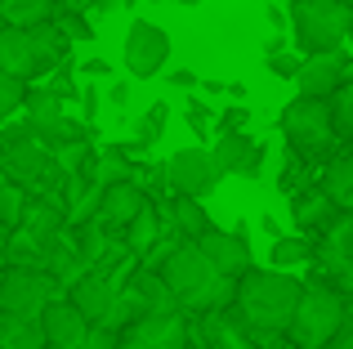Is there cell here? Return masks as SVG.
I'll use <instances>...</instances> for the list:
<instances>
[{
    "label": "cell",
    "instance_id": "cell-1",
    "mask_svg": "<svg viewBox=\"0 0 353 349\" xmlns=\"http://www.w3.org/2000/svg\"><path fill=\"white\" fill-rule=\"evenodd\" d=\"M304 287L291 273L277 269H250L237 278V296H233V314L246 332L255 336H282L291 332L295 305H300Z\"/></svg>",
    "mask_w": 353,
    "mask_h": 349
},
{
    "label": "cell",
    "instance_id": "cell-2",
    "mask_svg": "<svg viewBox=\"0 0 353 349\" xmlns=\"http://www.w3.org/2000/svg\"><path fill=\"white\" fill-rule=\"evenodd\" d=\"M161 278H165V287H170V296L179 300V309H192V314L233 309L237 282L224 278V273L201 255L197 242H179V251L161 264Z\"/></svg>",
    "mask_w": 353,
    "mask_h": 349
},
{
    "label": "cell",
    "instance_id": "cell-3",
    "mask_svg": "<svg viewBox=\"0 0 353 349\" xmlns=\"http://www.w3.org/2000/svg\"><path fill=\"white\" fill-rule=\"evenodd\" d=\"M291 32L304 59L313 54H340L353 36V9L345 0H295L291 5Z\"/></svg>",
    "mask_w": 353,
    "mask_h": 349
},
{
    "label": "cell",
    "instance_id": "cell-4",
    "mask_svg": "<svg viewBox=\"0 0 353 349\" xmlns=\"http://www.w3.org/2000/svg\"><path fill=\"white\" fill-rule=\"evenodd\" d=\"M345 323H349L345 296H340L336 287L313 282V287H304L300 305H295V318H291V332H286V336H291L300 349H322V345L336 341Z\"/></svg>",
    "mask_w": 353,
    "mask_h": 349
},
{
    "label": "cell",
    "instance_id": "cell-5",
    "mask_svg": "<svg viewBox=\"0 0 353 349\" xmlns=\"http://www.w3.org/2000/svg\"><path fill=\"white\" fill-rule=\"evenodd\" d=\"M54 300H63V287L45 269H18V264H9V269L0 273V314L36 318V323H41V314Z\"/></svg>",
    "mask_w": 353,
    "mask_h": 349
},
{
    "label": "cell",
    "instance_id": "cell-6",
    "mask_svg": "<svg viewBox=\"0 0 353 349\" xmlns=\"http://www.w3.org/2000/svg\"><path fill=\"white\" fill-rule=\"evenodd\" d=\"M282 134L300 157H322L336 143V126H331V103L322 99H300L282 108Z\"/></svg>",
    "mask_w": 353,
    "mask_h": 349
},
{
    "label": "cell",
    "instance_id": "cell-7",
    "mask_svg": "<svg viewBox=\"0 0 353 349\" xmlns=\"http://www.w3.org/2000/svg\"><path fill=\"white\" fill-rule=\"evenodd\" d=\"M165 183L174 188V197H210V192L219 188V166L215 157H210L206 148H183V152H170V161H165Z\"/></svg>",
    "mask_w": 353,
    "mask_h": 349
},
{
    "label": "cell",
    "instance_id": "cell-8",
    "mask_svg": "<svg viewBox=\"0 0 353 349\" xmlns=\"http://www.w3.org/2000/svg\"><path fill=\"white\" fill-rule=\"evenodd\" d=\"M170 63V32L148 18H134L125 32V68L134 81H152Z\"/></svg>",
    "mask_w": 353,
    "mask_h": 349
},
{
    "label": "cell",
    "instance_id": "cell-9",
    "mask_svg": "<svg viewBox=\"0 0 353 349\" xmlns=\"http://www.w3.org/2000/svg\"><path fill=\"white\" fill-rule=\"evenodd\" d=\"M117 296H121L117 278L112 273H99V269H90L85 278L68 291L72 309H77L90 327H108V318H112V309H117Z\"/></svg>",
    "mask_w": 353,
    "mask_h": 349
},
{
    "label": "cell",
    "instance_id": "cell-10",
    "mask_svg": "<svg viewBox=\"0 0 353 349\" xmlns=\"http://www.w3.org/2000/svg\"><path fill=\"white\" fill-rule=\"evenodd\" d=\"M5 174L18 183V188H41V183H50V179H63L54 152L45 148V143H36V139L5 148Z\"/></svg>",
    "mask_w": 353,
    "mask_h": 349
},
{
    "label": "cell",
    "instance_id": "cell-11",
    "mask_svg": "<svg viewBox=\"0 0 353 349\" xmlns=\"http://www.w3.org/2000/svg\"><path fill=\"white\" fill-rule=\"evenodd\" d=\"M188 345V323L183 314L170 318H139L121 332V349H183Z\"/></svg>",
    "mask_w": 353,
    "mask_h": 349
},
{
    "label": "cell",
    "instance_id": "cell-12",
    "mask_svg": "<svg viewBox=\"0 0 353 349\" xmlns=\"http://www.w3.org/2000/svg\"><path fill=\"white\" fill-rule=\"evenodd\" d=\"M340 86H345V50L340 54H313V59L300 63V77H295L300 99H322V103H331Z\"/></svg>",
    "mask_w": 353,
    "mask_h": 349
},
{
    "label": "cell",
    "instance_id": "cell-13",
    "mask_svg": "<svg viewBox=\"0 0 353 349\" xmlns=\"http://www.w3.org/2000/svg\"><path fill=\"white\" fill-rule=\"evenodd\" d=\"M41 332H45V349H85L94 327L72 309V300H54L41 314Z\"/></svg>",
    "mask_w": 353,
    "mask_h": 349
},
{
    "label": "cell",
    "instance_id": "cell-14",
    "mask_svg": "<svg viewBox=\"0 0 353 349\" xmlns=\"http://www.w3.org/2000/svg\"><path fill=\"white\" fill-rule=\"evenodd\" d=\"M201 255H206L210 264H215L224 278H241V273H250V242H246V233H228V228H210L206 237H201Z\"/></svg>",
    "mask_w": 353,
    "mask_h": 349
},
{
    "label": "cell",
    "instance_id": "cell-15",
    "mask_svg": "<svg viewBox=\"0 0 353 349\" xmlns=\"http://www.w3.org/2000/svg\"><path fill=\"white\" fill-rule=\"evenodd\" d=\"M0 72H5V77H14V81L41 77L32 32H23V27H0Z\"/></svg>",
    "mask_w": 353,
    "mask_h": 349
},
{
    "label": "cell",
    "instance_id": "cell-16",
    "mask_svg": "<svg viewBox=\"0 0 353 349\" xmlns=\"http://www.w3.org/2000/svg\"><path fill=\"white\" fill-rule=\"evenodd\" d=\"M143 206H148V192L139 183H117V188H103V206H99L94 219L108 228H130Z\"/></svg>",
    "mask_w": 353,
    "mask_h": 349
},
{
    "label": "cell",
    "instance_id": "cell-17",
    "mask_svg": "<svg viewBox=\"0 0 353 349\" xmlns=\"http://www.w3.org/2000/svg\"><path fill=\"white\" fill-rule=\"evenodd\" d=\"M130 296L139 300V309H143V318H170V314H179V300L170 296V287H165V278L161 273H134V282H130Z\"/></svg>",
    "mask_w": 353,
    "mask_h": 349
},
{
    "label": "cell",
    "instance_id": "cell-18",
    "mask_svg": "<svg viewBox=\"0 0 353 349\" xmlns=\"http://www.w3.org/2000/svg\"><path fill=\"white\" fill-rule=\"evenodd\" d=\"M318 260L327 264L331 273H349V269H353V219H349V215H340L336 224L322 233Z\"/></svg>",
    "mask_w": 353,
    "mask_h": 349
},
{
    "label": "cell",
    "instance_id": "cell-19",
    "mask_svg": "<svg viewBox=\"0 0 353 349\" xmlns=\"http://www.w3.org/2000/svg\"><path fill=\"white\" fill-rule=\"evenodd\" d=\"M32 45H36V63H41V77H45V72H54V68L68 63L72 36L63 32L59 23H41V27H32Z\"/></svg>",
    "mask_w": 353,
    "mask_h": 349
},
{
    "label": "cell",
    "instance_id": "cell-20",
    "mask_svg": "<svg viewBox=\"0 0 353 349\" xmlns=\"http://www.w3.org/2000/svg\"><path fill=\"white\" fill-rule=\"evenodd\" d=\"M161 237H165V219H161V210L148 201V206L134 215V224L125 228V251L130 255H148L157 242H161Z\"/></svg>",
    "mask_w": 353,
    "mask_h": 349
},
{
    "label": "cell",
    "instance_id": "cell-21",
    "mask_svg": "<svg viewBox=\"0 0 353 349\" xmlns=\"http://www.w3.org/2000/svg\"><path fill=\"white\" fill-rule=\"evenodd\" d=\"M322 192L336 201L340 215H353V152H345V157H336L327 166V174H322Z\"/></svg>",
    "mask_w": 353,
    "mask_h": 349
},
{
    "label": "cell",
    "instance_id": "cell-22",
    "mask_svg": "<svg viewBox=\"0 0 353 349\" xmlns=\"http://www.w3.org/2000/svg\"><path fill=\"white\" fill-rule=\"evenodd\" d=\"M250 152H255V139L241 130V134H215L210 157H215L219 174H241V170H246V161H250Z\"/></svg>",
    "mask_w": 353,
    "mask_h": 349
},
{
    "label": "cell",
    "instance_id": "cell-23",
    "mask_svg": "<svg viewBox=\"0 0 353 349\" xmlns=\"http://www.w3.org/2000/svg\"><path fill=\"white\" fill-rule=\"evenodd\" d=\"M90 179H94L99 188H117V183H139V170H134V161H130L121 148H103V152L94 157Z\"/></svg>",
    "mask_w": 353,
    "mask_h": 349
},
{
    "label": "cell",
    "instance_id": "cell-24",
    "mask_svg": "<svg viewBox=\"0 0 353 349\" xmlns=\"http://www.w3.org/2000/svg\"><path fill=\"white\" fill-rule=\"evenodd\" d=\"M54 14V0H0V18H5V27H23V32H32V27L50 23Z\"/></svg>",
    "mask_w": 353,
    "mask_h": 349
},
{
    "label": "cell",
    "instance_id": "cell-25",
    "mask_svg": "<svg viewBox=\"0 0 353 349\" xmlns=\"http://www.w3.org/2000/svg\"><path fill=\"white\" fill-rule=\"evenodd\" d=\"M0 349H45V332L36 318H0Z\"/></svg>",
    "mask_w": 353,
    "mask_h": 349
},
{
    "label": "cell",
    "instance_id": "cell-26",
    "mask_svg": "<svg viewBox=\"0 0 353 349\" xmlns=\"http://www.w3.org/2000/svg\"><path fill=\"white\" fill-rule=\"evenodd\" d=\"M295 219H300L304 228H322V233H327V228L340 219V210H336V201L318 188L313 197H295Z\"/></svg>",
    "mask_w": 353,
    "mask_h": 349
},
{
    "label": "cell",
    "instance_id": "cell-27",
    "mask_svg": "<svg viewBox=\"0 0 353 349\" xmlns=\"http://www.w3.org/2000/svg\"><path fill=\"white\" fill-rule=\"evenodd\" d=\"M165 121H170V103H152L143 117H139V126H134V143H121V152H139V148H152L157 139H161V130H165Z\"/></svg>",
    "mask_w": 353,
    "mask_h": 349
},
{
    "label": "cell",
    "instance_id": "cell-28",
    "mask_svg": "<svg viewBox=\"0 0 353 349\" xmlns=\"http://www.w3.org/2000/svg\"><path fill=\"white\" fill-rule=\"evenodd\" d=\"M27 188H18L14 179H0V224L5 228H23V215H27Z\"/></svg>",
    "mask_w": 353,
    "mask_h": 349
},
{
    "label": "cell",
    "instance_id": "cell-29",
    "mask_svg": "<svg viewBox=\"0 0 353 349\" xmlns=\"http://www.w3.org/2000/svg\"><path fill=\"white\" fill-rule=\"evenodd\" d=\"M268 260H273V269H277V273H286V269H295V264L313 260V246L304 242V237H277L273 251H268Z\"/></svg>",
    "mask_w": 353,
    "mask_h": 349
},
{
    "label": "cell",
    "instance_id": "cell-30",
    "mask_svg": "<svg viewBox=\"0 0 353 349\" xmlns=\"http://www.w3.org/2000/svg\"><path fill=\"white\" fill-rule=\"evenodd\" d=\"M331 126H336L340 139H353V81H345L331 99Z\"/></svg>",
    "mask_w": 353,
    "mask_h": 349
},
{
    "label": "cell",
    "instance_id": "cell-31",
    "mask_svg": "<svg viewBox=\"0 0 353 349\" xmlns=\"http://www.w3.org/2000/svg\"><path fill=\"white\" fill-rule=\"evenodd\" d=\"M215 349H255L237 318H215Z\"/></svg>",
    "mask_w": 353,
    "mask_h": 349
},
{
    "label": "cell",
    "instance_id": "cell-32",
    "mask_svg": "<svg viewBox=\"0 0 353 349\" xmlns=\"http://www.w3.org/2000/svg\"><path fill=\"white\" fill-rule=\"evenodd\" d=\"M23 103H27V81H14V77L0 72V126H5Z\"/></svg>",
    "mask_w": 353,
    "mask_h": 349
},
{
    "label": "cell",
    "instance_id": "cell-33",
    "mask_svg": "<svg viewBox=\"0 0 353 349\" xmlns=\"http://www.w3.org/2000/svg\"><path fill=\"white\" fill-rule=\"evenodd\" d=\"M246 121H250V108L237 103V108H228V112L215 117V130L219 134H241V130H246Z\"/></svg>",
    "mask_w": 353,
    "mask_h": 349
},
{
    "label": "cell",
    "instance_id": "cell-34",
    "mask_svg": "<svg viewBox=\"0 0 353 349\" xmlns=\"http://www.w3.org/2000/svg\"><path fill=\"white\" fill-rule=\"evenodd\" d=\"M300 63L304 59H295V54H286V50H273V54H268V72H273V77H286V81L300 77Z\"/></svg>",
    "mask_w": 353,
    "mask_h": 349
},
{
    "label": "cell",
    "instance_id": "cell-35",
    "mask_svg": "<svg viewBox=\"0 0 353 349\" xmlns=\"http://www.w3.org/2000/svg\"><path fill=\"white\" fill-rule=\"evenodd\" d=\"M188 126H192L197 134H206L210 126H215V112H210V108L201 103V99H192V103H188Z\"/></svg>",
    "mask_w": 353,
    "mask_h": 349
},
{
    "label": "cell",
    "instance_id": "cell-36",
    "mask_svg": "<svg viewBox=\"0 0 353 349\" xmlns=\"http://www.w3.org/2000/svg\"><path fill=\"white\" fill-rule=\"evenodd\" d=\"M72 14H112L117 0H68Z\"/></svg>",
    "mask_w": 353,
    "mask_h": 349
},
{
    "label": "cell",
    "instance_id": "cell-37",
    "mask_svg": "<svg viewBox=\"0 0 353 349\" xmlns=\"http://www.w3.org/2000/svg\"><path fill=\"white\" fill-rule=\"evenodd\" d=\"M264 161H268V143H255V152H250V161H246V179H259V170H264Z\"/></svg>",
    "mask_w": 353,
    "mask_h": 349
},
{
    "label": "cell",
    "instance_id": "cell-38",
    "mask_svg": "<svg viewBox=\"0 0 353 349\" xmlns=\"http://www.w3.org/2000/svg\"><path fill=\"white\" fill-rule=\"evenodd\" d=\"M81 112H85V121H99V90L94 86L81 90Z\"/></svg>",
    "mask_w": 353,
    "mask_h": 349
},
{
    "label": "cell",
    "instance_id": "cell-39",
    "mask_svg": "<svg viewBox=\"0 0 353 349\" xmlns=\"http://www.w3.org/2000/svg\"><path fill=\"white\" fill-rule=\"evenodd\" d=\"M170 86L174 90H192V86H201V81H197V72H192V68H174L170 72Z\"/></svg>",
    "mask_w": 353,
    "mask_h": 349
},
{
    "label": "cell",
    "instance_id": "cell-40",
    "mask_svg": "<svg viewBox=\"0 0 353 349\" xmlns=\"http://www.w3.org/2000/svg\"><path fill=\"white\" fill-rule=\"evenodd\" d=\"M108 103H112V108L130 103V81H112V86H108Z\"/></svg>",
    "mask_w": 353,
    "mask_h": 349
},
{
    "label": "cell",
    "instance_id": "cell-41",
    "mask_svg": "<svg viewBox=\"0 0 353 349\" xmlns=\"http://www.w3.org/2000/svg\"><path fill=\"white\" fill-rule=\"evenodd\" d=\"M81 77H112V63L108 59H85L81 63Z\"/></svg>",
    "mask_w": 353,
    "mask_h": 349
},
{
    "label": "cell",
    "instance_id": "cell-42",
    "mask_svg": "<svg viewBox=\"0 0 353 349\" xmlns=\"http://www.w3.org/2000/svg\"><path fill=\"white\" fill-rule=\"evenodd\" d=\"M331 349H353V318H349L345 327H340V336L331 341Z\"/></svg>",
    "mask_w": 353,
    "mask_h": 349
},
{
    "label": "cell",
    "instance_id": "cell-43",
    "mask_svg": "<svg viewBox=\"0 0 353 349\" xmlns=\"http://www.w3.org/2000/svg\"><path fill=\"white\" fill-rule=\"evenodd\" d=\"M345 81H353V59H345Z\"/></svg>",
    "mask_w": 353,
    "mask_h": 349
},
{
    "label": "cell",
    "instance_id": "cell-44",
    "mask_svg": "<svg viewBox=\"0 0 353 349\" xmlns=\"http://www.w3.org/2000/svg\"><path fill=\"white\" fill-rule=\"evenodd\" d=\"M174 5H201V0H174Z\"/></svg>",
    "mask_w": 353,
    "mask_h": 349
},
{
    "label": "cell",
    "instance_id": "cell-45",
    "mask_svg": "<svg viewBox=\"0 0 353 349\" xmlns=\"http://www.w3.org/2000/svg\"><path fill=\"white\" fill-rule=\"evenodd\" d=\"M0 174H5V148H0Z\"/></svg>",
    "mask_w": 353,
    "mask_h": 349
},
{
    "label": "cell",
    "instance_id": "cell-46",
    "mask_svg": "<svg viewBox=\"0 0 353 349\" xmlns=\"http://www.w3.org/2000/svg\"><path fill=\"white\" fill-rule=\"evenodd\" d=\"M345 5H349V9H353V0H345Z\"/></svg>",
    "mask_w": 353,
    "mask_h": 349
},
{
    "label": "cell",
    "instance_id": "cell-47",
    "mask_svg": "<svg viewBox=\"0 0 353 349\" xmlns=\"http://www.w3.org/2000/svg\"><path fill=\"white\" fill-rule=\"evenodd\" d=\"M0 27H5V18H0Z\"/></svg>",
    "mask_w": 353,
    "mask_h": 349
},
{
    "label": "cell",
    "instance_id": "cell-48",
    "mask_svg": "<svg viewBox=\"0 0 353 349\" xmlns=\"http://www.w3.org/2000/svg\"><path fill=\"white\" fill-rule=\"evenodd\" d=\"M0 318H5V314H0Z\"/></svg>",
    "mask_w": 353,
    "mask_h": 349
}]
</instances>
